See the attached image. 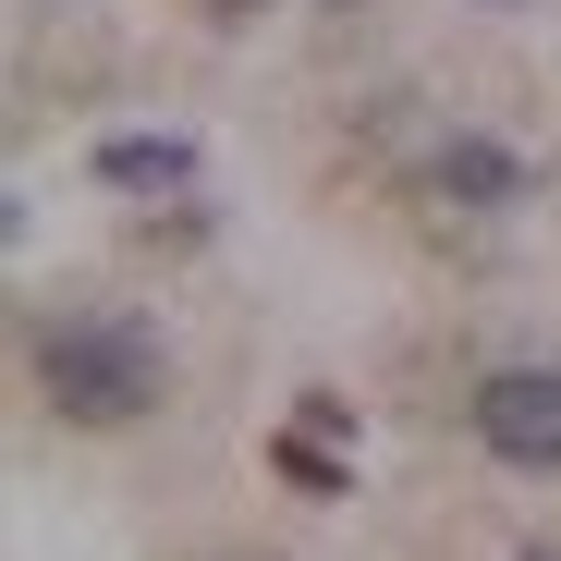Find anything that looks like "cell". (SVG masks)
Wrapping results in <instances>:
<instances>
[{"label": "cell", "mask_w": 561, "mask_h": 561, "mask_svg": "<svg viewBox=\"0 0 561 561\" xmlns=\"http://www.w3.org/2000/svg\"><path fill=\"white\" fill-rule=\"evenodd\" d=\"M37 391H49L73 427H123V415L159 403V342H147L135 318H61V330L37 342Z\"/></svg>", "instance_id": "obj_1"}, {"label": "cell", "mask_w": 561, "mask_h": 561, "mask_svg": "<svg viewBox=\"0 0 561 561\" xmlns=\"http://www.w3.org/2000/svg\"><path fill=\"white\" fill-rule=\"evenodd\" d=\"M477 439L501 463H561V366H501L477 391Z\"/></svg>", "instance_id": "obj_2"}, {"label": "cell", "mask_w": 561, "mask_h": 561, "mask_svg": "<svg viewBox=\"0 0 561 561\" xmlns=\"http://www.w3.org/2000/svg\"><path fill=\"white\" fill-rule=\"evenodd\" d=\"M99 183H123V196H183V183H196V147L183 135H111Z\"/></svg>", "instance_id": "obj_3"}, {"label": "cell", "mask_w": 561, "mask_h": 561, "mask_svg": "<svg viewBox=\"0 0 561 561\" xmlns=\"http://www.w3.org/2000/svg\"><path fill=\"white\" fill-rule=\"evenodd\" d=\"M439 183H451V196H489V208L525 196V171H513L501 147H477V135H451V147H439Z\"/></svg>", "instance_id": "obj_4"}, {"label": "cell", "mask_w": 561, "mask_h": 561, "mask_svg": "<svg viewBox=\"0 0 561 561\" xmlns=\"http://www.w3.org/2000/svg\"><path fill=\"white\" fill-rule=\"evenodd\" d=\"M268 463H280L294 489H318V501H330V489H354V463H342V451H318V439H294V427L268 439Z\"/></svg>", "instance_id": "obj_5"}, {"label": "cell", "mask_w": 561, "mask_h": 561, "mask_svg": "<svg viewBox=\"0 0 561 561\" xmlns=\"http://www.w3.org/2000/svg\"><path fill=\"white\" fill-rule=\"evenodd\" d=\"M208 13H220V25H244V0H208Z\"/></svg>", "instance_id": "obj_6"}, {"label": "cell", "mask_w": 561, "mask_h": 561, "mask_svg": "<svg viewBox=\"0 0 561 561\" xmlns=\"http://www.w3.org/2000/svg\"><path fill=\"white\" fill-rule=\"evenodd\" d=\"M537 561H549V549H537Z\"/></svg>", "instance_id": "obj_7"}]
</instances>
